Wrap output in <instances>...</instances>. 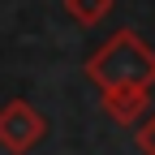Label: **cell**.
Listing matches in <instances>:
<instances>
[{
    "label": "cell",
    "mask_w": 155,
    "mask_h": 155,
    "mask_svg": "<svg viewBox=\"0 0 155 155\" xmlns=\"http://www.w3.org/2000/svg\"><path fill=\"white\" fill-rule=\"evenodd\" d=\"M86 78L99 91L116 86H155V48L138 30H116L86 56Z\"/></svg>",
    "instance_id": "1"
},
{
    "label": "cell",
    "mask_w": 155,
    "mask_h": 155,
    "mask_svg": "<svg viewBox=\"0 0 155 155\" xmlns=\"http://www.w3.org/2000/svg\"><path fill=\"white\" fill-rule=\"evenodd\" d=\"M48 138V116L26 99H9L0 108V147L9 155H30Z\"/></svg>",
    "instance_id": "2"
},
{
    "label": "cell",
    "mask_w": 155,
    "mask_h": 155,
    "mask_svg": "<svg viewBox=\"0 0 155 155\" xmlns=\"http://www.w3.org/2000/svg\"><path fill=\"white\" fill-rule=\"evenodd\" d=\"M151 91H155V86H116V91H99V108L112 116L116 125H134V121L147 116Z\"/></svg>",
    "instance_id": "3"
},
{
    "label": "cell",
    "mask_w": 155,
    "mask_h": 155,
    "mask_svg": "<svg viewBox=\"0 0 155 155\" xmlns=\"http://www.w3.org/2000/svg\"><path fill=\"white\" fill-rule=\"evenodd\" d=\"M65 13L73 17L78 26H99L104 17L112 13V0H65Z\"/></svg>",
    "instance_id": "4"
},
{
    "label": "cell",
    "mask_w": 155,
    "mask_h": 155,
    "mask_svg": "<svg viewBox=\"0 0 155 155\" xmlns=\"http://www.w3.org/2000/svg\"><path fill=\"white\" fill-rule=\"evenodd\" d=\"M138 151L142 155H155V112H147L142 125H138Z\"/></svg>",
    "instance_id": "5"
}]
</instances>
